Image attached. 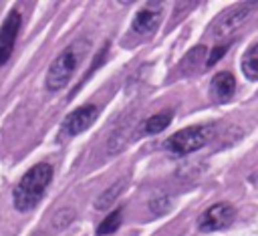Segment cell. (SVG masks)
I'll use <instances>...</instances> for the list:
<instances>
[{
  "label": "cell",
  "mask_w": 258,
  "mask_h": 236,
  "mask_svg": "<svg viewBox=\"0 0 258 236\" xmlns=\"http://www.w3.org/2000/svg\"><path fill=\"white\" fill-rule=\"evenodd\" d=\"M52 182V165L40 161L32 165L12 190V204L18 212H30L42 200L46 188Z\"/></svg>",
  "instance_id": "6da1fadb"
},
{
  "label": "cell",
  "mask_w": 258,
  "mask_h": 236,
  "mask_svg": "<svg viewBox=\"0 0 258 236\" xmlns=\"http://www.w3.org/2000/svg\"><path fill=\"white\" fill-rule=\"evenodd\" d=\"M216 133L214 123H200L189 125L179 131H175L169 139H165V149H169L173 155H189L198 149H202Z\"/></svg>",
  "instance_id": "7a4b0ae2"
},
{
  "label": "cell",
  "mask_w": 258,
  "mask_h": 236,
  "mask_svg": "<svg viewBox=\"0 0 258 236\" xmlns=\"http://www.w3.org/2000/svg\"><path fill=\"white\" fill-rule=\"evenodd\" d=\"M81 54H83L81 42H73V44H69L64 50L58 52V56L50 63V67H48V71H46L44 85H46L48 91H60L62 87H67V83L71 81L73 73H75L77 67H79Z\"/></svg>",
  "instance_id": "3957f363"
},
{
  "label": "cell",
  "mask_w": 258,
  "mask_h": 236,
  "mask_svg": "<svg viewBox=\"0 0 258 236\" xmlns=\"http://www.w3.org/2000/svg\"><path fill=\"white\" fill-rule=\"evenodd\" d=\"M254 6H256L254 2H244V4H236V6L228 8V10H224V12L214 20V24H212V34L218 36V38L232 34V32H234L236 28H240L242 22L250 16V12H252Z\"/></svg>",
  "instance_id": "277c9868"
},
{
  "label": "cell",
  "mask_w": 258,
  "mask_h": 236,
  "mask_svg": "<svg viewBox=\"0 0 258 236\" xmlns=\"http://www.w3.org/2000/svg\"><path fill=\"white\" fill-rule=\"evenodd\" d=\"M99 113H101V109L97 105H83V107L71 111L60 125V137H75V135L87 131L97 121Z\"/></svg>",
  "instance_id": "5b68a950"
},
{
  "label": "cell",
  "mask_w": 258,
  "mask_h": 236,
  "mask_svg": "<svg viewBox=\"0 0 258 236\" xmlns=\"http://www.w3.org/2000/svg\"><path fill=\"white\" fill-rule=\"evenodd\" d=\"M236 210L228 204V202H218L214 206H210L198 220V228L202 232H216V230H224L234 222Z\"/></svg>",
  "instance_id": "8992f818"
},
{
  "label": "cell",
  "mask_w": 258,
  "mask_h": 236,
  "mask_svg": "<svg viewBox=\"0 0 258 236\" xmlns=\"http://www.w3.org/2000/svg\"><path fill=\"white\" fill-rule=\"evenodd\" d=\"M20 24H22L20 12L16 8L10 10L0 26V67H4L8 63V58L12 56V50H14L18 32H20Z\"/></svg>",
  "instance_id": "52a82bcc"
},
{
  "label": "cell",
  "mask_w": 258,
  "mask_h": 236,
  "mask_svg": "<svg viewBox=\"0 0 258 236\" xmlns=\"http://www.w3.org/2000/svg\"><path fill=\"white\" fill-rule=\"evenodd\" d=\"M161 10H163L161 4H157V2L145 4V6L135 14V18H133V22H131L133 32H135V34H141V36L153 34V32L157 30L159 22H161V16H163Z\"/></svg>",
  "instance_id": "ba28073f"
},
{
  "label": "cell",
  "mask_w": 258,
  "mask_h": 236,
  "mask_svg": "<svg viewBox=\"0 0 258 236\" xmlns=\"http://www.w3.org/2000/svg\"><path fill=\"white\" fill-rule=\"evenodd\" d=\"M234 91H236V79L232 73L228 71H222L218 75L212 77L210 81V95L216 103H226L234 97Z\"/></svg>",
  "instance_id": "9c48e42d"
},
{
  "label": "cell",
  "mask_w": 258,
  "mask_h": 236,
  "mask_svg": "<svg viewBox=\"0 0 258 236\" xmlns=\"http://www.w3.org/2000/svg\"><path fill=\"white\" fill-rule=\"evenodd\" d=\"M242 73L248 81H258V42L252 44L242 56Z\"/></svg>",
  "instance_id": "30bf717a"
},
{
  "label": "cell",
  "mask_w": 258,
  "mask_h": 236,
  "mask_svg": "<svg viewBox=\"0 0 258 236\" xmlns=\"http://www.w3.org/2000/svg\"><path fill=\"white\" fill-rule=\"evenodd\" d=\"M171 117H173L171 111H163V113H155V115H151V117L143 123V133L153 135V133L163 131V129L171 123Z\"/></svg>",
  "instance_id": "8fae6325"
},
{
  "label": "cell",
  "mask_w": 258,
  "mask_h": 236,
  "mask_svg": "<svg viewBox=\"0 0 258 236\" xmlns=\"http://www.w3.org/2000/svg\"><path fill=\"white\" fill-rule=\"evenodd\" d=\"M123 186H125V180H119L115 186H111V188H107L97 200H95V208L97 210H107L119 196H121V192H123Z\"/></svg>",
  "instance_id": "7c38bea8"
},
{
  "label": "cell",
  "mask_w": 258,
  "mask_h": 236,
  "mask_svg": "<svg viewBox=\"0 0 258 236\" xmlns=\"http://www.w3.org/2000/svg\"><path fill=\"white\" fill-rule=\"evenodd\" d=\"M121 218H123V210L117 208L113 210L105 220H101V224L97 226V236H105V234H113L119 226H121Z\"/></svg>",
  "instance_id": "4fadbf2b"
},
{
  "label": "cell",
  "mask_w": 258,
  "mask_h": 236,
  "mask_svg": "<svg viewBox=\"0 0 258 236\" xmlns=\"http://www.w3.org/2000/svg\"><path fill=\"white\" fill-rule=\"evenodd\" d=\"M73 220H75V212H73L71 208H62V210H58V212L54 214L52 226H54L56 230H62V228H67Z\"/></svg>",
  "instance_id": "5bb4252c"
},
{
  "label": "cell",
  "mask_w": 258,
  "mask_h": 236,
  "mask_svg": "<svg viewBox=\"0 0 258 236\" xmlns=\"http://www.w3.org/2000/svg\"><path fill=\"white\" fill-rule=\"evenodd\" d=\"M171 208V204H169V198L167 196H159V198H153L151 202H149V210L153 212V214H165L167 210Z\"/></svg>",
  "instance_id": "9a60e30c"
},
{
  "label": "cell",
  "mask_w": 258,
  "mask_h": 236,
  "mask_svg": "<svg viewBox=\"0 0 258 236\" xmlns=\"http://www.w3.org/2000/svg\"><path fill=\"white\" fill-rule=\"evenodd\" d=\"M230 48V42H224V44H220V46H214L212 48V52H210V56H208V61H206V67H214L222 56H224V52Z\"/></svg>",
  "instance_id": "2e32d148"
},
{
  "label": "cell",
  "mask_w": 258,
  "mask_h": 236,
  "mask_svg": "<svg viewBox=\"0 0 258 236\" xmlns=\"http://www.w3.org/2000/svg\"><path fill=\"white\" fill-rule=\"evenodd\" d=\"M34 236H44V234H34Z\"/></svg>",
  "instance_id": "e0dca14e"
}]
</instances>
